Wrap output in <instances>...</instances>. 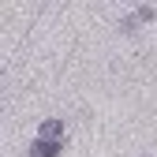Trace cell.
<instances>
[{
  "label": "cell",
  "mask_w": 157,
  "mask_h": 157,
  "mask_svg": "<svg viewBox=\"0 0 157 157\" xmlns=\"http://www.w3.org/2000/svg\"><path fill=\"white\" fill-rule=\"evenodd\" d=\"M60 153V142H52V139H34L30 146V157H56Z\"/></svg>",
  "instance_id": "1"
},
{
  "label": "cell",
  "mask_w": 157,
  "mask_h": 157,
  "mask_svg": "<svg viewBox=\"0 0 157 157\" xmlns=\"http://www.w3.org/2000/svg\"><path fill=\"white\" fill-rule=\"evenodd\" d=\"M60 135H64V124H60V120H45L41 131H37V139H52V142H60Z\"/></svg>",
  "instance_id": "2"
}]
</instances>
